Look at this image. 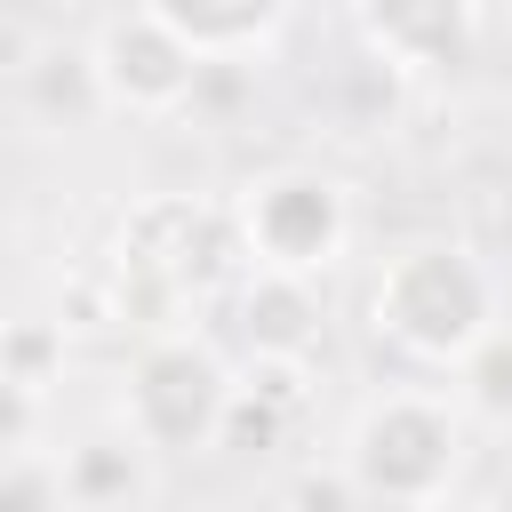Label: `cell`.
Returning a JSON list of instances; mask_svg holds the SVG:
<instances>
[{
  "label": "cell",
  "mask_w": 512,
  "mask_h": 512,
  "mask_svg": "<svg viewBox=\"0 0 512 512\" xmlns=\"http://www.w3.org/2000/svg\"><path fill=\"white\" fill-rule=\"evenodd\" d=\"M88 72H96V96H104V112H176V104H192V80H200V56L168 32V24H152L144 8H128V16H112L96 40H88Z\"/></svg>",
  "instance_id": "6"
},
{
  "label": "cell",
  "mask_w": 512,
  "mask_h": 512,
  "mask_svg": "<svg viewBox=\"0 0 512 512\" xmlns=\"http://www.w3.org/2000/svg\"><path fill=\"white\" fill-rule=\"evenodd\" d=\"M232 320H240V344L256 360H312L320 352V288L312 280H288V272H248L240 296H232Z\"/></svg>",
  "instance_id": "8"
},
{
  "label": "cell",
  "mask_w": 512,
  "mask_h": 512,
  "mask_svg": "<svg viewBox=\"0 0 512 512\" xmlns=\"http://www.w3.org/2000/svg\"><path fill=\"white\" fill-rule=\"evenodd\" d=\"M240 264V232L232 216H216L208 200H144L120 232V256H112V312L152 328V336H176Z\"/></svg>",
  "instance_id": "1"
},
{
  "label": "cell",
  "mask_w": 512,
  "mask_h": 512,
  "mask_svg": "<svg viewBox=\"0 0 512 512\" xmlns=\"http://www.w3.org/2000/svg\"><path fill=\"white\" fill-rule=\"evenodd\" d=\"M56 360H64V328H56V320H8V328H0V376H8V384L40 392V384L56 376Z\"/></svg>",
  "instance_id": "13"
},
{
  "label": "cell",
  "mask_w": 512,
  "mask_h": 512,
  "mask_svg": "<svg viewBox=\"0 0 512 512\" xmlns=\"http://www.w3.org/2000/svg\"><path fill=\"white\" fill-rule=\"evenodd\" d=\"M240 256L256 272H288V280H320L344 240H352V208H344V184L320 176V168H272L240 192Z\"/></svg>",
  "instance_id": "5"
},
{
  "label": "cell",
  "mask_w": 512,
  "mask_h": 512,
  "mask_svg": "<svg viewBox=\"0 0 512 512\" xmlns=\"http://www.w3.org/2000/svg\"><path fill=\"white\" fill-rule=\"evenodd\" d=\"M424 512H464V504H424Z\"/></svg>",
  "instance_id": "17"
},
{
  "label": "cell",
  "mask_w": 512,
  "mask_h": 512,
  "mask_svg": "<svg viewBox=\"0 0 512 512\" xmlns=\"http://www.w3.org/2000/svg\"><path fill=\"white\" fill-rule=\"evenodd\" d=\"M368 56L392 72H456L480 40V0H360Z\"/></svg>",
  "instance_id": "7"
},
{
  "label": "cell",
  "mask_w": 512,
  "mask_h": 512,
  "mask_svg": "<svg viewBox=\"0 0 512 512\" xmlns=\"http://www.w3.org/2000/svg\"><path fill=\"white\" fill-rule=\"evenodd\" d=\"M504 296H512V256H504Z\"/></svg>",
  "instance_id": "18"
},
{
  "label": "cell",
  "mask_w": 512,
  "mask_h": 512,
  "mask_svg": "<svg viewBox=\"0 0 512 512\" xmlns=\"http://www.w3.org/2000/svg\"><path fill=\"white\" fill-rule=\"evenodd\" d=\"M152 24H168L200 64H240L248 48H264L288 16V0H136Z\"/></svg>",
  "instance_id": "9"
},
{
  "label": "cell",
  "mask_w": 512,
  "mask_h": 512,
  "mask_svg": "<svg viewBox=\"0 0 512 512\" xmlns=\"http://www.w3.org/2000/svg\"><path fill=\"white\" fill-rule=\"evenodd\" d=\"M376 328L424 360V368H456L488 328H496V280L488 264L464 248V240H416L400 248L384 272H376V296H368Z\"/></svg>",
  "instance_id": "2"
},
{
  "label": "cell",
  "mask_w": 512,
  "mask_h": 512,
  "mask_svg": "<svg viewBox=\"0 0 512 512\" xmlns=\"http://www.w3.org/2000/svg\"><path fill=\"white\" fill-rule=\"evenodd\" d=\"M360 504V488L336 472V480H296V512H352Z\"/></svg>",
  "instance_id": "15"
},
{
  "label": "cell",
  "mask_w": 512,
  "mask_h": 512,
  "mask_svg": "<svg viewBox=\"0 0 512 512\" xmlns=\"http://www.w3.org/2000/svg\"><path fill=\"white\" fill-rule=\"evenodd\" d=\"M464 472V416L432 392H384L352 416L344 440V480L360 488V504H392V512H424L448 504Z\"/></svg>",
  "instance_id": "3"
},
{
  "label": "cell",
  "mask_w": 512,
  "mask_h": 512,
  "mask_svg": "<svg viewBox=\"0 0 512 512\" xmlns=\"http://www.w3.org/2000/svg\"><path fill=\"white\" fill-rule=\"evenodd\" d=\"M0 512H64V480L48 456L0 448Z\"/></svg>",
  "instance_id": "14"
},
{
  "label": "cell",
  "mask_w": 512,
  "mask_h": 512,
  "mask_svg": "<svg viewBox=\"0 0 512 512\" xmlns=\"http://www.w3.org/2000/svg\"><path fill=\"white\" fill-rule=\"evenodd\" d=\"M456 368H464V400H472L480 416H496V424H504V416H512V320H496V328H488Z\"/></svg>",
  "instance_id": "12"
},
{
  "label": "cell",
  "mask_w": 512,
  "mask_h": 512,
  "mask_svg": "<svg viewBox=\"0 0 512 512\" xmlns=\"http://www.w3.org/2000/svg\"><path fill=\"white\" fill-rule=\"evenodd\" d=\"M144 464H152V448L120 424V432H88V440H72L64 464H56V480H64V504H80V512H112V504H136V496H144Z\"/></svg>",
  "instance_id": "10"
},
{
  "label": "cell",
  "mask_w": 512,
  "mask_h": 512,
  "mask_svg": "<svg viewBox=\"0 0 512 512\" xmlns=\"http://www.w3.org/2000/svg\"><path fill=\"white\" fill-rule=\"evenodd\" d=\"M16 88H24V104L32 112H48V120H88V112H104V96H96V72H88V48H32V64L16 72Z\"/></svg>",
  "instance_id": "11"
},
{
  "label": "cell",
  "mask_w": 512,
  "mask_h": 512,
  "mask_svg": "<svg viewBox=\"0 0 512 512\" xmlns=\"http://www.w3.org/2000/svg\"><path fill=\"white\" fill-rule=\"evenodd\" d=\"M224 408H232V376H224V360H216L200 336L176 328V336H144V344H136L120 424H128L152 456H200V448H216Z\"/></svg>",
  "instance_id": "4"
},
{
  "label": "cell",
  "mask_w": 512,
  "mask_h": 512,
  "mask_svg": "<svg viewBox=\"0 0 512 512\" xmlns=\"http://www.w3.org/2000/svg\"><path fill=\"white\" fill-rule=\"evenodd\" d=\"M32 400H40V392H24V384L0 376V448H24V432H32Z\"/></svg>",
  "instance_id": "16"
}]
</instances>
